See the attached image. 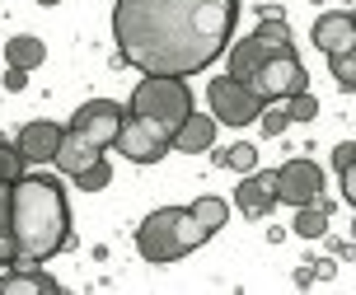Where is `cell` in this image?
Here are the masks:
<instances>
[{"label": "cell", "instance_id": "obj_8", "mask_svg": "<svg viewBox=\"0 0 356 295\" xmlns=\"http://www.w3.org/2000/svg\"><path fill=\"white\" fill-rule=\"evenodd\" d=\"M118 150H122V159H131V164H160V159L174 150V141L164 136V131H155L150 122L127 113L122 131H118Z\"/></svg>", "mask_w": 356, "mask_h": 295}, {"label": "cell", "instance_id": "obj_32", "mask_svg": "<svg viewBox=\"0 0 356 295\" xmlns=\"http://www.w3.org/2000/svg\"><path fill=\"white\" fill-rule=\"evenodd\" d=\"M314 281H319V277H314V267H296V286H300V291H305V286H314Z\"/></svg>", "mask_w": 356, "mask_h": 295}, {"label": "cell", "instance_id": "obj_15", "mask_svg": "<svg viewBox=\"0 0 356 295\" xmlns=\"http://www.w3.org/2000/svg\"><path fill=\"white\" fill-rule=\"evenodd\" d=\"M216 113H193V118L183 122L174 131V150H183V155H202V150H211L216 145Z\"/></svg>", "mask_w": 356, "mask_h": 295}, {"label": "cell", "instance_id": "obj_29", "mask_svg": "<svg viewBox=\"0 0 356 295\" xmlns=\"http://www.w3.org/2000/svg\"><path fill=\"white\" fill-rule=\"evenodd\" d=\"M0 80H5V89H10V94H19V89H29V70H24V66H10Z\"/></svg>", "mask_w": 356, "mask_h": 295}, {"label": "cell", "instance_id": "obj_10", "mask_svg": "<svg viewBox=\"0 0 356 295\" xmlns=\"http://www.w3.org/2000/svg\"><path fill=\"white\" fill-rule=\"evenodd\" d=\"M277 202H282V192H277V174H272V169H253V174H244V183L234 188V207L244 211L249 221L272 216Z\"/></svg>", "mask_w": 356, "mask_h": 295}, {"label": "cell", "instance_id": "obj_34", "mask_svg": "<svg viewBox=\"0 0 356 295\" xmlns=\"http://www.w3.org/2000/svg\"><path fill=\"white\" fill-rule=\"evenodd\" d=\"M352 239H356V216H352Z\"/></svg>", "mask_w": 356, "mask_h": 295}, {"label": "cell", "instance_id": "obj_14", "mask_svg": "<svg viewBox=\"0 0 356 295\" xmlns=\"http://www.w3.org/2000/svg\"><path fill=\"white\" fill-rule=\"evenodd\" d=\"M61 281L42 267H0V295H56Z\"/></svg>", "mask_w": 356, "mask_h": 295}, {"label": "cell", "instance_id": "obj_28", "mask_svg": "<svg viewBox=\"0 0 356 295\" xmlns=\"http://www.w3.org/2000/svg\"><path fill=\"white\" fill-rule=\"evenodd\" d=\"M342 197H347V207H352L356 211V159H352V164H347V169H342Z\"/></svg>", "mask_w": 356, "mask_h": 295}, {"label": "cell", "instance_id": "obj_22", "mask_svg": "<svg viewBox=\"0 0 356 295\" xmlns=\"http://www.w3.org/2000/svg\"><path fill=\"white\" fill-rule=\"evenodd\" d=\"M258 127H263V136H286V127H291V108H286V99H272V104H263V118H258Z\"/></svg>", "mask_w": 356, "mask_h": 295}, {"label": "cell", "instance_id": "obj_24", "mask_svg": "<svg viewBox=\"0 0 356 295\" xmlns=\"http://www.w3.org/2000/svg\"><path fill=\"white\" fill-rule=\"evenodd\" d=\"M108 183H113V164H108V159H94L89 169L75 174V188H80V192H104Z\"/></svg>", "mask_w": 356, "mask_h": 295}, {"label": "cell", "instance_id": "obj_21", "mask_svg": "<svg viewBox=\"0 0 356 295\" xmlns=\"http://www.w3.org/2000/svg\"><path fill=\"white\" fill-rule=\"evenodd\" d=\"M193 216L207 225V234H216V230L230 221V202H225V197H197V202H193Z\"/></svg>", "mask_w": 356, "mask_h": 295}, {"label": "cell", "instance_id": "obj_2", "mask_svg": "<svg viewBox=\"0 0 356 295\" xmlns=\"http://www.w3.org/2000/svg\"><path fill=\"white\" fill-rule=\"evenodd\" d=\"M15 267H42L61 248H71V207L56 178H15Z\"/></svg>", "mask_w": 356, "mask_h": 295}, {"label": "cell", "instance_id": "obj_25", "mask_svg": "<svg viewBox=\"0 0 356 295\" xmlns=\"http://www.w3.org/2000/svg\"><path fill=\"white\" fill-rule=\"evenodd\" d=\"M24 164H29V159L19 155V145L0 141V183H15V178H24Z\"/></svg>", "mask_w": 356, "mask_h": 295}, {"label": "cell", "instance_id": "obj_4", "mask_svg": "<svg viewBox=\"0 0 356 295\" xmlns=\"http://www.w3.org/2000/svg\"><path fill=\"white\" fill-rule=\"evenodd\" d=\"M127 108H131V118L150 122L155 131H164V136L174 141V131L193 118V94H188L183 75H145L141 85L131 89Z\"/></svg>", "mask_w": 356, "mask_h": 295}, {"label": "cell", "instance_id": "obj_27", "mask_svg": "<svg viewBox=\"0 0 356 295\" xmlns=\"http://www.w3.org/2000/svg\"><path fill=\"white\" fill-rule=\"evenodd\" d=\"M225 169L253 174V169H258V145H249V141H239V145H230V164H225Z\"/></svg>", "mask_w": 356, "mask_h": 295}, {"label": "cell", "instance_id": "obj_19", "mask_svg": "<svg viewBox=\"0 0 356 295\" xmlns=\"http://www.w3.org/2000/svg\"><path fill=\"white\" fill-rule=\"evenodd\" d=\"M258 42H263L267 52H296V38H291V24L282 19V10H272V15L258 19Z\"/></svg>", "mask_w": 356, "mask_h": 295}, {"label": "cell", "instance_id": "obj_12", "mask_svg": "<svg viewBox=\"0 0 356 295\" xmlns=\"http://www.w3.org/2000/svg\"><path fill=\"white\" fill-rule=\"evenodd\" d=\"M309 42H314L323 56L347 52V47L356 42V15H347V10H328V15H319V19H314Z\"/></svg>", "mask_w": 356, "mask_h": 295}, {"label": "cell", "instance_id": "obj_23", "mask_svg": "<svg viewBox=\"0 0 356 295\" xmlns=\"http://www.w3.org/2000/svg\"><path fill=\"white\" fill-rule=\"evenodd\" d=\"M328 75H333L342 89H352V94H356V42L347 47V52L328 56Z\"/></svg>", "mask_w": 356, "mask_h": 295}, {"label": "cell", "instance_id": "obj_5", "mask_svg": "<svg viewBox=\"0 0 356 295\" xmlns=\"http://www.w3.org/2000/svg\"><path fill=\"white\" fill-rule=\"evenodd\" d=\"M207 108L216 113V122L225 127H249L263 118V99L249 80H234V75H216L207 85Z\"/></svg>", "mask_w": 356, "mask_h": 295}, {"label": "cell", "instance_id": "obj_7", "mask_svg": "<svg viewBox=\"0 0 356 295\" xmlns=\"http://www.w3.org/2000/svg\"><path fill=\"white\" fill-rule=\"evenodd\" d=\"M127 113H131V108L113 104V99H89V104H80L71 113L66 127L85 131L89 141H99L104 150H113V145H118V131H122V122H127Z\"/></svg>", "mask_w": 356, "mask_h": 295}, {"label": "cell", "instance_id": "obj_11", "mask_svg": "<svg viewBox=\"0 0 356 295\" xmlns=\"http://www.w3.org/2000/svg\"><path fill=\"white\" fill-rule=\"evenodd\" d=\"M61 136H66V127H56V122H47V118H33V122L19 127L15 145L29 164H52L56 150H61Z\"/></svg>", "mask_w": 356, "mask_h": 295}, {"label": "cell", "instance_id": "obj_18", "mask_svg": "<svg viewBox=\"0 0 356 295\" xmlns=\"http://www.w3.org/2000/svg\"><path fill=\"white\" fill-rule=\"evenodd\" d=\"M10 211H15V183H0V267H15V262H19Z\"/></svg>", "mask_w": 356, "mask_h": 295}, {"label": "cell", "instance_id": "obj_20", "mask_svg": "<svg viewBox=\"0 0 356 295\" xmlns=\"http://www.w3.org/2000/svg\"><path fill=\"white\" fill-rule=\"evenodd\" d=\"M291 234H296V239H323V234H328V207H319V202H309V207H296Z\"/></svg>", "mask_w": 356, "mask_h": 295}, {"label": "cell", "instance_id": "obj_13", "mask_svg": "<svg viewBox=\"0 0 356 295\" xmlns=\"http://www.w3.org/2000/svg\"><path fill=\"white\" fill-rule=\"evenodd\" d=\"M94 159H104V145L99 141H89L85 131H75V127H66V136H61V150H56V174H66V178H75L80 169H89Z\"/></svg>", "mask_w": 356, "mask_h": 295}, {"label": "cell", "instance_id": "obj_31", "mask_svg": "<svg viewBox=\"0 0 356 295\" xmlns=\"http://www.w3.org/2000/svg\"><path fill=\"white\" fill-rule=\"evenodd\" d=\"M314 277H319V281H333V277H338V253H333V258H319V262H314Z\"/></svg>", "mask_w": 356, "mask_h": 295}, {"label": "cell", "instance_id": "obj_17", "mask_svg": "<svg viewBox=\"0 0 356 295\" xmlns=\"http://www.w3.org/2000/svg\"><path fill=\"white\" fill-rule=\"evenodd\" d=\"M5 61H10V66H24V70H38L47 61V42L38 33H15L5 42Z\"/></svg>", "mask_w": 356, "mask_h": 295}, {"label": "cell", "instance_id": "obj_3", "mask_svg": "<svg viewBox=\"0 0 356 295\" xmlns=\"http://www.w3.org/2000/svg\"><path fill=\"white\" fill-rule=\"evenodd\" d=\"M207 239H211V234H207V225L193 216V207H160L136 225V253H141L145 262H155V267L188 258V253L202 248Z\"/></svg>", "mask_w": 356, "mask_h": 295}, {"label": "cell", "instance_id": "obj_6", "mask_svg": "<svg viewBox=\"0 0 356 295\" xmlns=\"http://www.w3.org/2000/svg\"><path fill=\"white\" fill-rule=\"evenodd\" d=\"M253 89H258V99L272 104V99H291V94H300L305 89V66L296 52H272L263 66L253 70Z\"/></svg>", "mask_w": 356, "mask_h": 295}, {"label": "cell", "instance_id": "obj_16", "mask_svg": "<svg viewBox=\"0 0 356 295\" xmlns=\"http://www.w3.org/2000/svg\"><path fill=\"white\" fill-rule=\"evenodd\" d=\"M267 47L258 42V33H249V38H239L230 52H225V75H234V80H253V70L267 61Z\"/></svg>", "mask_w": 356, "mask_h": 295}, {"label": "cell", "instance_id": "obj_1", "mask_svg": "<svg viewBox=\"0 0 356 295\" xmlns=\"http://www.w3.org/2000/svg\"><path fill=\"white\" fill-rule=\"evenodd\" d=\"M239 0H118L113 38L141 75H197L230 52Z\"/></svg>", "mask_w": 356, "mask_h": 295}, {"label": "cell", "instance_id": "obj_33", "mask_svg": "<svg viewBox=\"0 0 356 295\" xmlns=\"http://www.w3.org/2000/svg\"><path fill=\"white\" fill-rule=\"evenodd\" d=\"M38 5H42V10H47V5H61V0H38Z\"/></svg>", "mask_w": 356, "mask_h": 295}, {"label": "cell", "instance_id": "obj_30", "mask_svg": "<svg viewBox=\"0 0 356 295\" xmlns=\"http://www.w3.org/2000/svg\"><path fill=\"white\" fill-rule=\"evenodd\" d=\"M352 159H356V141H342V145H333V169H338V174L352 164Z\"/></svg>", "mask_w": 356, "mask_h": 295}, {"label": "cell", "instance_id": "obj_26", "mask_svg": "<svg viewBox=\"0 0 356 295\" xmlns=\"http://www.w3.org/2000/svg\"><path fill=\"white\" fill-rule=\"evenodd\" d=\"M286 108H291V122H314V118H319V99H314L309 89L291 94V99H286Z\"/></svg>", "mask_w": 356, "mask_h": 295}, {"label": "cell", "instance_id": "obj_9", "mask_svg": "<svg viewBox=\"0 0 356 295\" xmlns=\"http://www.w3.org/2000/svg\"><path fill=\"white\" fill-rule=\"evenodd\" d=\"M277 192H282L286 207H309L314 197L323 192V169L309 155H296L277 169Z\"/></svg>", "mask_w": 356, "mask_h": 295}]
</instances>
